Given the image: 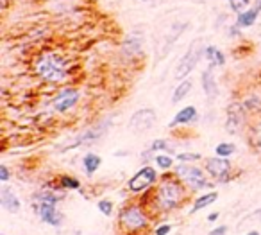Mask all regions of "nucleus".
<instances>
[{
  "mask_svg": "<svg viewBox=\"0 0 261 235\" xmlns=\"http://www.w3.org/2000/svg\"><path fill=\"white\" fill-rule=\"evenodd\" d=\"M236 151V145L233 142H220V144L215 147V154L217 156H222V158H229L233 156Z\"/></svg>",
  "mask_w": 261,
  "mask_h": 235,
  "instance_id": "23",
  "label": "nucleus"
},
{
  "mask_svg": "<svg viewBox=\"0 0 261 235\" xmlns=\"http://www.w3.org/2000/svg\"><path fill=\"white\" fill-rule=\"evenodd\" d=\"M0 205L11 214H16L18 210L22 208V203H20L16 192L7 185H4L2 189H0Z\"/></svg>",
  "mask_w": 261,
  "mask_h": 235,
  "instance_id": "14",
  "label": "nucleus"
},
{
  "mask_svg": "<svg viewBox=\"0 0 261 235\" xmlns=\"http://www.w3.org/2000/svg\"><path fill=\"white\" fill-rule=\"evenodd\" d=\"M7 180H9V169L5 165H0V181L5 183Z\"/></svg>",
  "mask_w": 261,
  "mask_h": 235,
  "instance_id": "33",
  "label": "nucleus"
},
{
  "mask_svg": "<svg viewBox=\"0 0 261 235\" xmlns=\"http://www.w3.org/2000/svg\"><path fill=\"white\" fill-rule=\"evenodd\" d=\"M261 9L260 7H253V9H244L242 13H238L236 16V25L240 29H247V27H253L254 23L258 22V16H260Z\"/></svg>",
  "mask_w": 261,
  "mask_h": 235,
  "instance_id": "18",
  "label": "nucleus"
},
{
  "mask_svg": "<svg viewBox=\"0 0 261 235\" xmlns=\"http://www.w3.org/2000/svg\"><path fill=\"white\" fill-rule=\"evenodd\" d=\"M34 210L38 212L40 219L43 223L50 226H59L63 223V214L59 212L54 203H43V201H36L34 203Z\"/></svg>",
  "mask_w": 261,
  "mask_h": 235,
  "instance_id": "11",
  "label": "nucleus"
},
{
  "mask_svg": "<svg viewBox=\"0 0 261 235\" xmlns=\"http://www.w3.org/2000/svg\"><path fill=\"white\" fill-rule=\"evenodd\" d=\"M245 126V106L240 103H233L227 106V118H226V131L231 135H236Z\"/></svg>",
  "mask_w": 261,
  "mask_h": 235,
  "instance_id": "7",
  "label": "nucleus"
},
{
  "mask_svg": "<svg viewBox=\"0 0 261 235\" xmlns=\"http://www.w3.org/2000/svg\"><path fill=\"white\" fill-rule=\"evenodd\" d=\"M156 124V112L152 108H143V110H138L134 113L131 120H129V127L131 131L134 133H145L149 129H152Z\"/></svg>",
  "mask_w": 261,
  "mask_h": 235,
  "instance_id": "8",
  "label": "nucleus"
},
{
  "mask_svg": "<svg viewBox=\"0 0 261 235\" xmlns=\"http://www.w3.org/2000/svg\"><path fill=\"white\" fill-rule=\"evenodd\" d=\"M244 2H245V4H247V5H249V2H251V0H244Z\"/></svg>",
  "mask_w": 261,
  "mask_h": 235,
  "instance_id": "38",
  "label": "nucleus"
},
{
  "mask_svg": "<svg viewBox=\"0 0 261 235\" xmlns=\"http://www.w3.org/2000/svg\"><path fill=\"white\" fill-rule=\"evenodd\" d=\"M247 235H261V234H260V232H256V230H253V232H249Z\"/></svg>",
  "mask_w": 261,
  "mask_h": 235,
  "instance_id": "36",
  "label": "nucleus"
},
{
  "mask_svg": "<svg viewBox=\"0 0 261 235\" xmlns=\"http://www.w3.org/2000/svg\"><path fill=\"white\" fill-rule=\"evenodd\" d=\"M143 43H145V36H143L142 31H133L129 32L127 38L122 43V54L125 58H134V56H140L143 50Z\"/></svg>",
  "mask_w": 261,
  "mask_h": 235,
  "instance_id": "13",
  "label": "nucleus"
},
{
  "mask_svg": "<svg viewBox=\"0 0 261 235\" xmlns=\"http://www.w3.org/2000/svg\"><path fill=\"white\" fill-rule=\"evenodd\" d=\"M204 58L209 61V67H222V65L226 63V56H224V52H222L220 49H217V47H206V52H204Z\"/></svg>",
  "mask_w": 261,
  "mask_h": 235,
  "instance_id": "19",
  "label": "nucleus"
},
{
  "mask_svg": "<svg viewBox=\"0 0 261 235\" xmlns=\"http://www.w3.org/2000/svg\"><path fill=\"white\" fill-rule=\"evenodd\" d=\"M177 160H179V162H184V163L199 162V160H202V154H199V153H179L177 154Z\"/></svg>",
  "mask_w": 261,
  "mask_h": 235,
  "instance_id": "28",
  "label": "nucleus"
},
{
  "mask_svg": "<svg viewBox=\"0 0 261 235\" xmlns=\"http://www.w3.org/2000/svg\"><path fill=\"white\" fill-rule=\"evenodd\" d=\"M188 27V22H177V23H174L172 25V29H170V32L167 34V38H165V41H163V47H161V58H165V56L169 54V50H170V47L175 43L177 40H179V36L182 34V31Z\"/></svg>",
  "mask_w": 261,
  "mask_h": 235,
  "instance_id": "16",
  "label": "nucleus"
},
{
  "mask_svg": "<svg viewBox=\"0 0 261 235\" xmlns=\"http://www.w3.org/2000/svg\"><path fill=\"white\" fill-rule=\"evenodd\" d=\"M251 142L258 151H261V120L251 127Z\"/></svg>",
  "mask_w": 261,
  "mask_h": 235,
  "instance_id": "26",
  "label": "nucleus"
},
{
  "mask_svg": "<svg viewBox=\"0 0 261 235\" xmlns=\"http://www.w3.org/2000/svg\"><path fill=\"white\" fill-rule=\"evenodd\" d=\"M34 201H43V203H54L58 205V196L54 194V192H49V190H43V192H38L34 194Z\"/></svg>",
  "mask_w": 261,
  "mask_h": 235,
  "instance_id": "27",
  "label": "nucleus"
},
{
  "mask_svg": "<svg viewBox=\"0 0 261 235\" xmlns=\"http://www.w3.org/2000/svg\"><path fill=\"white\" fill-rule=\"evenodd\" d=\"M100 163H102V158L93 153H88L85 158H83V167H85V172L86 174H89V176L100 167Z\"/></svg>",
  "mask_w": 261,
  "mask_h": 235,
  "instance_id": "22",
  "label": "nucleus"
},
{
  "mask_svg": "<svg viewBox=\"0 0 261 235\" xmlns=\"http://www.w3.org/2000/svg\"><path fill=\"white\" fill-rule=\"evenodd\" d=\"M154 162H156V165L160 169H163V171H169V169L174 167V158L169 156V154H156Z\"/></svg>",
  "mask_w": 261,
  "mask_h": 235,
  "instance_id": "24",
  "label": "nucleus"
},
{
  "mask_svg": "<svg viewBox=\"0 0 261 235\" xmlns=\"http://www.w3.org/2000/svg\"><path fill=\"white\" fill-rule=\"evenodd\" d=\"M200 81H202V90L204 94L208 95V99L213 101L218 97V85H217V79H215V74H213V67L206 68L200 76Z\"/></svg>",
  "mask_w": 261,
  "mask_h": 235,
  "instance_id": "15",
  "label": "nucleus"
},
{
  "mask_svg": "<svg viewBox=\"0 0 261 235\" xmlns=\"http://www.w3.org/2000/svg\"><path fill=\"white\" fill-rule=\"evenodd\" d=\"M97 207L98 210H100V214H104V216L109 217L111 214H113V201H111V199H100Z\"/></svg>",
  "mask_w": 261,
  "mask_h": 235,
  "instance_id": "29",
  "label": "nucleus"
},
{
  "mask_svg": "<svg viewBox=\"0 0 261 235\" xmlns=\"http://www.w3.org/2000/svg\"><path fill=\"white\" fill-rule=\"evenodd\" d=\"M59 185H61L63 189H68V190H79L81 181L74 176H61L59 178Z\"/></svg>",
  "mask_w": 261,
  "mask_h": 235,
  "instance_id": "25",
  "label": "nucleus"
},
{
  "mask_svg": "<svg viewBox=\"0 0 261 235\" xmlns=\"http://www.w3.org/2000/svg\"><path fill=\"white\" fill-rule=\"evenodd\" d=\"M218 217H220V214H218V212H213V214H209V216H208V221H217Z\"/></svg>",
  "mask_w": 261,
  "mask_h": 235,
  "instance_id": "35",
  "label": "nucleus"
},
{
  "mask_svg": "<svg viewBox=\"0 0 261 235\" xmlns=\"http://www.w3.org/2000/svg\"><path fill=\"white\" fill-rule=\"evenodd\" d=\"M79 92L76 88H65L54 97V110L58 113H65L68 110H72L79 103Z\"/></svg>",
  "mask_w": 261,
  "mask_h": 235,
  "instance_id": "12",
  "label": "nucleus"
},
{
  "mask_svg": "<svg viewBox=\"0 0 261 235\" xmlns=\"http://www.w3.org/2000/svg\"><path fill=\"white\" fill-rule=\"evenodd\" d=\"M156 181H158V171L154 167H151V165H145L127 181V187L131 192L138 194V192H143L149 187H152Z\"/></svg>",
  "mask_w": 261,
  "mask_h": 235,
  "instance_id": "6",
  "label": "nucleus"
},
{
  "mask_svg": "<svg viewBox=\"0 0 261 235\" xmlns=\"http://www.w3.org/2000/svg\"><path fill=\"white\" fill-rule=\"evenodd\" d=\"M186 190L184 183L179 178H172L170 174L161 178L160 185L156 189V201L161 207V210H175L184 201Z\"/></svg>",
  "mask_w": 261,
  "mask_h": 235,
  "instance_id": "1",
  "label": "nucleus"
},
{
  "mask_svg": "<svg viewBox=\"0 0 261 235\" xmlns=\"http://www.w3.org/2000/svg\"><path fill=\"white\" fill-rule=\"evenodd\" d=\"M227 2H229V5H231V11H235L236 14L242 13V11H244V7L247 5L244 0H227Z\"/></svg>",
  "mask_w": 261,
  "mask_h": 235,
  "instance_id": "31",
  "label": "nucleus"
},
{
  "mask_svg": "<svg viewBox=\"0 0 261 235\" xmlns=\"http://www.w3.org/2000/svg\"><path fill=\"white\" fill-rule=\"evenodd\" d=\"M118 223L127 232H140L147 228V216L142 210V207L129 205V207L122 208V212L118 216Z\"/></svg>",
  "mask_w": 261,
  "mask_h": 235,
  "instance_id": "5",
  "label": "nucleus"
},
{
  "mask_svg": "<svg viewBox=\"0 0 261 235\" xmlns=\"http://www.w3.org/2000/svg\"><path fill=\"white\" fill-rule=\"evenodd\" d=\"M172 232V226L170 225H161L154 230V235H169Z\"/></svg>",
  "mask_w": 261,
  "mask_h": 235,
  "instance_id": "32",
  "label": "nucleus"
},
{
  "mask_svg": "<svg viewBox=\"0 0 261 235\" xmlns=\"http://www.w3.org/2000/svg\"><path fill=\"white\" fill-rule=\"evenodd\" d=\"M204 171L209 176L218 181H226L231 172V162L229 158H222V156H213V158L204 160Z\"/></svg>",
  "mask_w": 261,
  "mask_h": 235,
  "instance_id": "9",
  "label": "nucleus"
},
{
  "mask_svg": "<svg viewBox=\"0 0 261 235\" xmlns=\"http://www.w3.org/2000/svg\"><path fill=\"white\" fill-rule=\"evenodd\" d=\"M36 72L41 79L49 83H61L65 81L68 70H67V61L63 56L58 52H45L40 56V59L36 61Z\"/></svg>",
  "mask_w": 261,
  "mask_h": 235,
  "instance_id": "2",
  "label": "nucleus"
},
{
  "mask_svg": "<svg viewBox=\"0 0 261 235\" xmlns=\"http://www.w3.org/2000/svg\"><path fill=\"white\" fill-rule=\"evenodd\" d=\"M217 199H218V192H208V194L199 196V198L195 199V203H193V207H191L190 214H197L199 210H202V208H206L211 203H215Z\"/></svg>",
  "mask_w": 261,
  "mask_h": 235,
  "instance_id": "20",
  "label": "nucleus"
},
{
  "mask_svg": "<svg viewBox=\"0 0 261 235\" xmlns=\"http://www.w3.org/2000/svg\"><path fill=\"white\" fill-rule=\"evenodd\" d=\"M204 52H206V47L202 45V41H200V40L191 41V45L188 47L186 54L182 56V58L179 59V63H177L174 77H175V79H179V81L186 79V76L193 72L195 67L199 65V61H200V58L204 56Z\"/></svg>",
  "mask_w": 261,
  "mask_h": 235,
  "instance_id": "3",
  "label": "nucleus"
},
{
  "mask_svg": "<svg viewBox=\"0 0 261 235\" xmlns=\"http://www.w3.org/2000/svg\"><path fill=\"white\" fill-rule=\"evenodd\" d=\"M254 214H256V217H260V219H261V208H260V210H256Z\"/></svg>",
  "mask_w": 261,
  "mask_h": 235,
  "instance_id": "37",
  "label": "nucleus"
},
{
  "mask_svg": "<svg viewBox=\"0 0 261 235\" xmlns=\"http://www.w3.org/2000/svg\"><path fill=\"white\" fill-rule=\"evenodd\" d=\"M175 176L179 178L186 187H190L191 190H202L211 187L202 169L190 165V163H184V162L179 163L175 167Z\"/></svg>",
  "mask_w": 261,
  "mask_h": 235,
  "instance_id": "4",
  "label": "nucleus"
},
{
  "mask_svg": "<svg viewBox=\"0 0 261 235\" xmlns=\"http://www.w3.org/2000/svg\"><path fill=\"white\" fill-rule=\"evenodd\" d=\"M107 126L109 124H100V126H95V127H89L86 129L85 133H81L79 136H76L74 140L68 142L65 147H61V151H68V149H74V147H79V145H85V144H93V142H97L98 138L106 135L107 131Z\"/></svg>",
  "mask_w": 261,
  "mask_h": 235,
  "instance_id": "10",
  "label": "nucleus"
},
{
  "mask_svg": "<svg viewBox=\"0 0 261 235\" xmlns=\"http://www.w3.org/2000/svg\"><path fill=\"white\" fill-rule=\"evenodd\" d=\"M197 118V108L195 106H186V108L179 110L175 113L174 120L169 124L170 127H175V126H186V124H191Z\"/></svg>",
  "mask_w": 261,
  "mask_h": 235,
  "instance_id": "17",
  "label": "nucleus"
},
{
  "mask_svg": "<svg viewBox=\"0 0 261 235\" xmlns=\"http://www.w3.org/2000/svg\"><path fill=\"white\" fill-rule=\"evenodd\" d=\"M227 234V226H218L215 230H211L208 235H226Z\"/></svg>",
  "mask_w": 261,
  "mask_h": 235,
  "instance_id": "34",
  "label": "nucleus"
},
{
  "mask_svg": "<svg viewBox=\"0 0 261 235\" xmlns=\"http://www.w3.org/2000/svg\"><path fill=\"white\" fill-rule=\"evenodd\" d=\"M191 86H193V83H191V79H182L179 85H177V88L174 90V95H172V103L177 104V103H181L182 99H186V95L190 94L191 92Z\"/></svg>",
  "mask_w": 261,
  "mask_h": 235,
  "instance_id": "21",
  "label": "nucleus"
},
{
  "mask_svg": "<svg viewBox=\"0 0 261 235\" xmlns=\"http://www.w3.org/2000/svg\"><path fill=\"white\" fill-rule=\"evenodd\" d=\"M143 2H147V0H143Z\"/></svg>",
  "mask_w": 261,
  "mask_h": 235,
  "instance_id": "39",
  "label": "nucleus"
},
{
  "mask_svg": "<svg viewBox=\"0 0 261 235\" xmlns=\"http://www.w3.org/2000/svg\"><path fill=\"white\" fill-rule=\"evenodd\" d=\"M151 149L152 151H172V147L169 145V142L167 140H154L152 142V145H151Z\"/></svg>",
  "mask_w": 261,
  "mask_h": 235,
  "instance_id": "30",
  "label": "nucleus"
}]
</instances>
